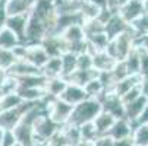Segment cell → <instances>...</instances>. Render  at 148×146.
Instances as JSON below:
<instances>
[{
    "instance_id": "obj_1",
    "label": "cell",
    "mask_w": 148,
    "mask_h": 146,
    "mask_svg": "<svg viewBox=\"0 0 148 146\" xmlns=\"http://www.w3.org/2000/svg\"><path fill=\"white\" fill-rule=\"evenodd\" d=\"M101 113H103L101 99L87 98L85 101H82L81 104L73 107L71 123L76 124V126H82L85 123H92Z\"/></svg>"
},
{
    "instance_id": "obj_2",
    "label": "cell",
    "mask_w": 148,
    "mask_h": 146,
    "mask_svg": "<svg viewBox=\"0 0 148 146\" xmlns=\"http://www.w3.org/2000/svg\"><path fill=\"white\" fill-rule=\"evenodd\" d=\"M136 39H138L136 35L132 32V29H129V31L120 34L119 37L110 39L109 47L106 51L117 61H123L129 56V53L136 47Z\"/></svg>"
},
{
    "instance_id": "obj_3",
    "label": "cell",
    "mask_w": 148,
    "mask_h": 146,
    "mask_svg": "<svg viewBox=\"0 0 148 146\" xmlns=\"http://www.w3.org/2000/svg\"><path fill=\"white\" fill-rule=\"evenodd\" d=\"M72 113H73V105L68 104L66 101H63L60 98H56V99L47 98V115L54 123H57L60 127L71 123Z\"/></svg>"
},
{
    "instance_id": "obj_4",
    "label": "cell",
    "mask_w": 148,
    "mask_h": 146,
    "mask_svg": "<svg viewBox=\"0 0 148 146\" xmlns=\"http://www.w3.org/2000/svg\"><path fill=\"white\" fill-rule=\"evenodd\" d=\"M49 31H50V26L44 20H41L40 18L29 13L24 44H41L49 35Z\"/></svg>"
},
{
    "instance_id": "obj_5",
    "label": "cell",
    "mask_w": 148,
    "mask_h": 146,
    "mask_svg": "<svg viewBox=\"0 0 148 146\" xmlns=\"http://www.w3.org/2000/svg\"><path fill=\"white\" fill-rule=\"evenodd\" d=\"M32 129H34V134H35V140H41V142H47L59 129L60 126L57 123H54L47 113L46 114H41L37 117V120L32 124Z\"/></svg>"
},
{
    "instance_id": "obj_6",
    "label": "cell",
    "mask_w": 148,
    "mask_h": 146,
    "mask_svg": "<svg viewBox=\"0 0 148 146\" xmlns=\"http://www.w3.org/2000/svg\"><path fill=\"white\" fill-rule=\"evenodd\" d=\"M50 56L44 50L41 44H24V58L37 69L43 70V67L47 65Z\"/></svg>"
},
{
    "instance_id": "obj_7",
    "label": "cell",
    "mask_w": 148,
    "mask_h": 146,
    "mask_svg": "<svg viewBox=\"0 0 148 146\" xmlns=\"http://www.w3.org/2000/svg\"><path fill=\"white\" fill-rule=\"evenodd\" d=\"M103 111L117 118H125V104L120 96L114 95L113 92H107L101 98Z\"/></svg>"
},
{
    "instance_id": "obj_8",
    "label": "cell",
    "mask_w": 148,
    "mask_h": 146,
    "mask_svg": "<svg viewBox=\"0 0 148 146\" xmlns=\"http://www.w3.org/2000/svg\"><path fill=\"white\" fill-rule=\"evenodd\" d=\"M145 13H147V6H145V3L139 2V0H129L119 12V15L129 25L134 22V20H136L138 18H141L142 15H145Z\"/></svg>"
},
{
    "instance_id": "obj_9",
    "label": "cell",
    "mask_w": 148,
    "mask_h": 146,
    "mask_svg": "<svg viewBox=\"0 0 148 146\" xmlns=\"http://www.w3.org/2000/svg\"><path fill=\"white\" fill-rule=\"evenodd\" d=\"M134 123L129 121L128 118H117L113 124V127L109 133V137H112L113 140H123V139H131L132 133H134Z\"/></svg>"
},
{
    "instance_id": "obj_10",
    "label": "cell",
    "mask_w": 148,
    "mask_h": 146,
    "mask_svg": "<svg viewBox=\"0 0 148 146\" xmlns=\"http://www.w3.org/2000/svg\"><path fill=\"white\" fill-rule=\"evenodd\" d=\"M117 60L113 58L107 51H97L92 53V65L97 73H109L116 66Z\"/></svg>"
},
{
    "instance_id": "obj_11",
    "label": "cell",
    "mask_w": 148,
    "mask_h": 146,
    "mask_svg": "<svg viewBox=\"0 0 148 146\" xmlns=\"http://www.w3.org/2000/svg\"><path fill=\"white\" fill-rule=\"evenodd\" d=\"M129 29H131V25L119 13H113L107 22H106V34L110 37V39L119 37L120 34L129 31Z\"/></svg>"
},
{
    "instance_id": "obj_12",
    "label": "cell",
    "mask_w": 148,
    "mask_h": 146,
    "mask_svg": "<svg viewBox=\"0 0 148 146\" xmlns=\"http://www.w3.org/2000/svg\"><path fill=\"white\" fill-rule=\"evenodd\" d=\"M37 0H8L5 2V10L8 16L15 15H29Z\"/></svg>"
},
{
    "instance_id": "obj_13",
    "label": "cell",
    "mask_w": 148,
    "mask_h": 146,
    "mask_svg": "<svg viewBox=\"0 0 148 146\" xmlns=\"http://www.w3.org/2000/svg\"><path fill=\"white\" fill-rule=\"evenodd\" d=\"M18 143L24 145V146H32L35 143V134H34V129H32V124L21 120V123L12 130Z\"/></svg>"
},
{
    "instance_id": "obj_14",
    "label": "cell",
    "mask_w": 148,
    "mask_h": 146,
    "mask_svg": "<svg viewBox=\"0 0 148 146\" xmlns=\"http://www.w3.org/2000/svg\"><path fill=\"white\" fill-rule=\"evenodd\" d=\"M24 115V108L22 105L13 108V110H6L0 113V127L3 130H13L22 120Z\"/></svg>"
},
{
    "instance_id": "obj_15",
    "label": "cell",
    "mask_w": 148,
    "mask_h": 146,
    "mask_svg": "<svg viewBox=\"0 0 148 146\" xmlns=\"http://www.w3.org/2000/svg\"><path fill=\"white\" fill-rule=\"evenodd\" d=\"M29 15H15V16H8L6 19V28L10 29L18 38L24 43L25 32H27V25H28Z\"/></svg>"
},
{
    "instance_id": "obj_16",
    "label": "cell",
    "mask_w": 148,
    "mask_h": 146,
    "mask_svg": "<svg viewBox=\"0 0 148 146\" xmlns=\"http://www.w3.org/2000/svg\"><path fill=\"white\" fill-rule=\"evenodd\" d=\"M40 73H43V70L37 69L35 66L28 63L27 60H18L16 63L8 70V75L10 77H15V79H21V77H25V76H32V75H40Z\"/></svg>"
},
{
    "instance_id": "obj_17",
    "label": "cell",
    "mask_w": 148,
    "mask_h": 146,
    "mask_svg": "<svg viewBox=\"0 0 148 146\" xmlns=\"http://www.w3.org/2000/svg\"><path fill=\"white\" fill-rule=\"evenodd\" d=\"M60 37L63 39V43L66 44V48H69V47H72L75 44L84 43V41L87 39L82 25H72V26H69L68 29H65V31L60 34Z\"/></svg>"
},
{
    "instance_id": "obj_18",
    "label": "cell",
    "mask_w": 148,
    "mask_h": 146,
    "mask_svg": "<svg viewBox=\"0 0 148 146\" xmlns=\"http://www.w3.org/2000/svg\"><path fill=\"white\" fill-rule=\"evenodd\" d=\"M88 96H87V92L85 89H84L82 86H78L75 85V83H69L68 88L65 89V92L62 94L60 99L66 101L68 104H71V105H78V104H81L82 101H85Z\"/></svg>"
},
{
    "instance_id": "obj_19",
    "label": "cell",
    "mask_w": 148,
    "mask_h": 146,
    "mask_svg": "<svg viewBox=\"0 0 148 146\" xmlns=\"http://www.w3.org/2000/svg\"><path fill=\"white\" fill-rule=\"evenodd\" d=\"M69 82L68 79L65 77H53V79H47L46 82V94H47V98H51V99H56V98H60L62 94L65 92V89L68 88Z\"/></svg>"
},
{
    "instance_id": "obj_20",
    "label": "cell",
    "mask_w": 148,
    "mask_h": 146,
    "mask_svg": "<svg viewBox=\"0 0 148 146\" xmlns=\"http://www.w3.org/2000/svg\"><path fill=\"white\" fill-rule=\"evenodd\" d=\"M148 105V98L141 95L139 98H136L135 101L129 102L125 105V117L128 118L129 121L135 123L136 118L141 115V113L144 111V108Z\"/></svg>"
},
{
    "instance_id": "obj_21",
    "label": "cell",
    "mask_w": 148,
    "mask_h": 146,
    "mask_svg": "<svg viewBox=\"0 0 148 146\" xmlns=\"http://www.w3.org/2000/svg\"><path fill=\"white\" fill-rule=\"evenodd\" d=\"M139 83H141V77H139V76H129V77H126V79H123V80L114 83L113 88H112L109 92H113L114 95L123 98L131 89H134L135 86H138Z\"/></svg>"
},
{
    "instance_id": "obj_22",
    "label": "cell",
    "mask_w": 148,
    "mask_h": 146,
    "mask_svg": "<svg viewBox=\"0 0 148 146\" xmlns=\"http://www.w3.org/2000/svg\"><path fill=\"white\" fill-rule=\"evenodd\" d=\"M114 121H116V118H114L113 115H110V114H107V113L103 111V113L94 120V126H95V129H97L98 136H100V137L109 136V133H110V130H112V127H113Z\"/></svg>"
},
{
    "instance_id": "obj_23",
    "label": "cell",
    "mask_w": 148,
    "mask_h": 146,
    "mask_svg": "<svg viewBox=\"0 0 148 146\" xmlns=\"http://www.w3.org/2000/svg\"><path fill=\"white\" fill-rule=\"evenodd\" d=\"M24 102H38L47 99V94L44 88H19L16 91Z\"/></svg>"
},
{
    "instance_id": "obj_24",
    "label": "cell",
    "mask_w": 148,
    "mask_h": 146,
    "mask_svg": "<svg viewBox=\"0 0 148 146\" xmlns=\"http://www.w3.org/2000/svg\"><path fill=\"white\" fill-rule=\"evenodd\" d=\"M87 43H88V47H90V53L106 51L109 47V43H110V37L106 32L95 34V35L87 37Z\"/></svg>"
},
{
    "instance_id": "obj_25",
    "label": "cell",
    "mask_w": 148,
    "mask_h": 146,
    "mask_svg": "<svg viewBox=\"0 0 148 146\" xmlns=\"http://www.w3.org/2000/svg\"><path fill=\"white\" fill-rule=\"evenodd\" d=\"M43 75L47 79L53 77H63V65H62V56L50 57L47 65L43 67Z\"/></svg>"
},
{
    "instance_id": "obj_26",
    "label": "cell",
    "mask_w": 148,
    "mask_h": 146,
    "mask_svg": "<svg viewBox=\"0 0 148 146\" xmlns=\"http://www.w3.org/2000/svg\"><path fill=\"white\" fill-rule=\"evenodd\" d=\"M84 89H85L88 98H97V99H101L106 94H107V88H106V85L101 82V79H100L98 76L94 77L92 80H90L87 85L84 86Z\"/></svg>"
},
{
    "instance_id": "obj_27",
    "label": "cell",
    "mask_w": 148,
    "mask_h": 146,
    "mask_svg": "<svg viewBox=\"0 0 148 146\" xmlns=\"http://www.w3.org/2000/svg\"><path fill=\"white\" fill-rule=\"evenodd\" d=\"M24 44L22 41L18 38V35H15L10 29H8L6 26L0 29V48L5 50H15L18 45Z\"/></svg>"
},
{
    "instance_id": "obj_28",
    "label": "cell",
    "mask_w": 148,
    "mask_h": 146,
    "mask_svg": "<svg viewBox=\"0 0 148 146\" xmlns=\"http://www.w3.org/2000/svg\"><path fill=\"white\" fill-rule=\"evenodd\" d=\"M123 61H125L126 67H128V72H129L131 76H139V70H141V50L138 47H135Z\"/></svg>"
},
{
    "instance_id": "obj_29",
    "label": "cell",
    "mask_w": 148,
    "mask_h": 146,
    "mask_svg": "<svg viewBox=\"0 0 148 146\" xmlns=\"http://www.w3.org/2000/svg\"><path fill=\"white\" fill-rule=\"evenodd\" d=\"M62 65H63V77L68 79L78 70V56L73 53H63L62 54Z\"/></svg>"
},
{
    "instance_id": "obj_30",
    "label": "cell",
    "mask_w": 148,
    "mask_h": 146,
    "mask_svg": "<svg viewBox=\"0 0 148 146\" xmlns=\"http://www.w3.org/2000/svg\"><path fill=\"white\" fill-rule=\"evenodd\" d=\"M97 76H98V73L95 70H76L73 75H71L68 77V82L69 83H75V85L84 88L90 80H92Z\"/></svg>"
},
{
    "instance_id": "obj_31",
    "label": "cell",
    "mask_w": 148,
    "mask_h": 146,
    "mask_svg": "<svg viewBox=\"0 0 148 146\" xmlns=\"http://www.w3.org/2000/svg\"><path fill=\"white\" fill-rule=\"evenodd\" d=\"M82 26H84L85 37H91V35H95V34L106 32V24L101 22L98 18L97 19H91V20H85V22L82 24Z\"/></svg>"
},
{
    "instance_id": "obj_32",
    "label": "cell",
    "mask_w": 148,
    "mask_h": 146,
    "mask_svg": "<svg viewBox=\"0 0 148 146\" xmlns=\"http://www.w3.org/2000/svg\"><path fill=\"white\" fill-rule=\"evenodd\" d=\"M131 29L136 35V38L148 35V13H145L141 18H138L136 20H134L131 24Z\"/></svg>"
},
{
    "instance_id": "obj_33",
    "label": "cell",
    "mask_w": 148,
    "mask_h": 146,
    "mask_svg": "<svg viewBox=\"0 0 148 146\" xmlns=\"http://www.w3.org/2000/svg\"><path fill=\"white\" fill-rule=\"evenodd\" d=\"M63 132L66 134L69 146H76L81 142V130H79V126H76V124L68 123L66 126H63Z\"/></svg>"
},
{
    "instance_id": "obj_34",
    "label": "cell",
    "mask_w": 148,
    "mask_h": 146,
    "mask_svg": "<svg viewBox=\"0 0 148 146\" xmlns=\"http://www.w3.org/2000/svg\"><path fill=\"white\" fill-rule=\"evenodd\" d=\"M16 61H18V57H16L13 50L0 48V69H3V70L8 72Z\"/></svg>"
},
{
    "instance_id": "obj_35",
    "label": "cell",
    "mask_w": 148,
    "mask_h": 146,
    "mask_svg": "<svg viewBox=\"0 0 148 146\" xmlns=\"http://www.w3.org/2000/svg\"><path fill=\"white\" fill-rule=\"evenodd\" d=\"M103 9L97 7L95 5H92L91 2H87V3H82L81 6V15H82V19L84 22L85 20H91V19H97L100 16Z\"/></svg>"
},
{
    "instance_id": "obj_36",
    "label": "cell",
    "mask_w": 148,
    "mask_h": 146,
    "mask_svg": "<svg viewBox=\"0 0 148 146\" xmlns=\"http://www.w3.org/2000/svg\"><path fill=\"white\" fill-rule=\"evenodd\" d=\"M129 72H128V67H126L125 65V61H117L116 66L113 67V70L110 72V77H112V82H113V85L126 77H129Z\"/></svg>"
},
{
    "instance_id": "obj_37",
    "label": "cell",
    "mask_w": 148,
    "mask_h": 146,
    "mask_svg": "<svg viewBox=\"0 0 148 146\" xmlns=\"http://www.w3.org/2000/svg\"><path fill=\"white\" fill-rule=\"evenodd\" d=\"M134 145L148 146V126H135L132 133Z\"/></svg>"
},
{
    "instance_id": "obj_38",
    "label": "cell",
    "mask_w": 148,
    "mask_h": 146,
    "mask_svg": "<svg viewBox=\"0 0 148 146\" xmlns=\"http://www.w3.org/2000/svg\"><path fill=\"white\" fill-rule=\"evenodd\" d=\"M81 130V140H88V142H95L100 136L97 133V129L94 126V121L92 123H85L79 126Z\"/></svg>"
},
{
    "instance_id": "obj_39",
    "label": "cell",
    "mask_w": 148,
    "mask_h": 146,
    "mask_svg": "<svg viewBox=\"0 0 148 146\" xmlns=\"http://www.w3.org/2000/svg\"><path fill=\"white\" fill-rule=\"evenodd\" d=\"M78 70H94L92 53L87 51L78 56Z\"/></svg>"
},
{
    "instance_id": "obj_40",
    "label": "cell",
    "mask_w": 148,
    "mask_h": 146,
    "mask_svg": "<svg viewBox=\"0 0 148 146\" xmlns=\"http://www.w3.org/2000/svg\"><path fill=\"white\" fill-rule=\"evenodd\" d=\"M49 146H69V142L66 139V134L63 132V127H60L49 140H47Z\"/></svg>"
},
{
    "instance_id": "obj_41",
    "label": "cell",
    "mask_w": 148,
    "mask_h": 146,
    "mask_svg": "<svg viewBox=\"0 0 148 146\" xmlns=\"http://www.w3.org/2000/svg\"><path fill=\"white\" fill-rule=\"evenodd\" d=\"M129 0H107V9L113 13H119L120 9L128 3Z\"/></svg>"
},
{
    "instance_id": "obj_42",
    "label": "cell",
    "mask_w": 148,
    "mask_h": 146,
    "mask_svg": "<svg viewBox=\"0 0 148 146\" xmlns=\"http://www.w3.org/2000/svg\"><path fill=\"white\" fill-rule=\"evenodd\" d=\"M139 77L148 79V54L141 51V70H139Z\"/></svg>"
},
{
    "instance_id": "obj_43",
    "label": "cell",
    "mask_w": 148,
    "mask_h": 146,
    "mask_svg": "<svg viewBox=\"0 0 148 146\" xmlns=\"http://www.w3.org/2000/svg\"><path fill=\"white\" fill-rule=\"evenodd\" d=\"M18 143L15 134L12 130H6L5 132V136H3V142H2V146H15Z\"/></svg>"
},
{
    "instance_id": "obj_44",
    "label": "cell",
    "mask_w": 148,
    "mask_h": 146,
    "mask_svg": "<svg viewBox=\"0 0 148 146\" xmlns=\"http://www.w3.org/2000/svg\"><path fill=\"white\" fill-rule=\"evenodd\" d=\"M134 126H148V105L144 108L141 115L136 118V121L134 123Z\"/></svg>"
},
{
    "instance_id": "obj_45",
    "label": "cell",
    "mask_w": 148,
    "mask_h": 146,
    "mask_svg": "<svg viewBox=\"0 0 148 146\" xmlns=\"http://www.w3.org/2000/svg\"><path fill=\"white\" fill-rule=\"evenodd\" d=\"M136 47H138L142 53L148 54V35L141 37V38H138V39H136Z\"/></svg>"
},
{
    "instance_id": "obj_46",
    "label": "cell",
    "mask_w": 148,
    "mask_h": 146,
    "mask_svg": "<svg viewBox=\"0 0 148 146\" xmlns=\"http://www.w3.org/2000/svg\"><path fill=\"white\" fill-rule=\"evenodd\" d=\"M95 146H114V140L109 136H103L95 140Z\"/></svg>"
},
{
    "instance_id": "obj_47",
    "label": "cell",
    "mask_w": 148,
    "mask_h": 146,
    "mask_svg": "<svg viewBox=\"0 0 148 146\" xmlns=\"http://www.w3.org/2000/svg\"><path fill=\"white\" fill-rule=\"evenodd\" d=\"M6 19H8V13L5 10V2H0V29L5 28Z\"/></svg>"
},
{
    "instance_id": "obj_48",
    "label": "cell",
    "mask_w": 148,
    "mask_h": 146,
    "mask_svg": "<svg viewBox=\"0 0 148 146\" xmlns=\"http://www.w3.org/2000/svg\"><path fill=\"white\" fill-rule=\"evenodd\" d=\"M114 146H134V140L131 139H123V140H114Z\"/></svg>"
},
{
    "instance_id": "obj_49",
    "label": "cell",
    "mask_w": 148,
    "mask_h": 146,
    "mask_svg": "<svg viewBox=\"0 0 148 146\" xmlns=\"http://www.w3.org/2000/svg\"><path fill=\"white\" fill-rule=\"evenodd\" d=\"M141 91H142V95L148 98V79L141 77Z\"/></svg>"
},
{
    "instance_id": "obj_50",
    "label": "cell",
    "mask_w": 148,
    "mask_h": 146,
    "mask_svg": "<svg viewBox=\"0 0 148 146\" xmlns=\"http://www.w3.org/2000/svg\"><path fill=\"white\" fill-rule=\"evenodd\" d=\"M90 2L92 5H95L97 7H100V9H106V7H107V0H90Z\"/></svg>"
},
{
    "instance_id": "obj_51",
    "label": "cell",
    "mask_w": 148,
    "mask_h": 146,
    "mask_svg": "<svg viewBox=\"0 0 148 146\" xmlns=\"http://www.w3.org/2000/svg\"><path fill=\"white\" fill-rule=\"evenodd\" d=\"M8 77H9L8 72L3 70V69H0V86H3V85H5V82L8 80Z\"/></svg>"
},
{
    "instance_id": "obj_52",
    "label": "cell",
    "mask_w": 148,
    "mask_h": 146,
    "mask_svg": "<svg viewBox=\"0 0 148 146\" xmlns=\"http://www.w3.org/2000/svg\"><path fill=\"white\" fill-rule=\"evenodd\" d=\"M76 146H95V142H88V140H81Z\"/></svg>"
},
{
    "instance_id": "obj_53",
    "label": "cell",
    "mask_w": 148,
    "mask_h": 146,
    "mask_svg": "<svg viewBox=\"0 0 148 146\" xmlns=\"http://www.w3.org/2000/svg\"><path fill=\"white\" fill-rule=\"evenodd\" d=\"M5 132H6V130H3L2 127H0V146H2V142H3V136H5Z\"/></svg>"
},
{
    "instance_id": "obj_54",
    "label": "cell",
    "mask_w": 148,
    "mask_h": 146,
    "mask_svg": "<svg viewBox=\"0 0 148 146\" xmlns=\"http://www.w3.org/2000/svg\"><path fill=\"white\" fill-rule=\"evenodd\" d=\"M6 92H5V89H3V86H0V99H2V96L5 95Z\"/></svg>"
},
{
    "instance_id": "obj_55",
    "label": "cell",
    "mask_w": 148,
    "mask_h": 146,
    "mask_svg": "<svg viewBox=\"0 0 148 146\" xmlns=\"http://www.w3.org/2000/svg\"><path fill=\"white\" fill-rule=\"evenodd\" d=\"M79 3H87V2H90V0H78Z\"/></svg>"
},
{
    "instance_id": "obj_56",
    "label": "cell",
    "mask_w": 148,
    "mask_h": 146,
    "mask_svg": "<svg viewBox=\"0 0 148 146\" xmlns=\"http://www.w3.org/2000/svg\"><path fill=\"white\" fill-rule=\"evenodd\" d=\"M15 146H24V145H21V143H16V145H15Z\"/></svg>"
},
{
    "instance_id": "obj_57",
    "label": "cell",
    "mask_w": 148,
    "mask_h": 146,
    "mask_svg": "<svg viewBox=\"0 0 148 146\" xmlns=\"http://www.w3.org/2000/svg\"><path fill=\"white\" fill-rule=\"evenodd\" d=\"M139 2H142V3H147V0H139Z\"/></svg>"
},
{
    "instance_id": "obj_58",
    "label": "cell",
    "mask_w": 148,
    "mask_h": 146,
    "mask_svg": "<svg viewBox=\"0 0 148 146\" xmlns=\"http://www.w3.org/2000/svg\"><path fill=\"white\" fill-rule=\"evenodd\" d=\"M145 6H147V9H148V0H147V3H145Z\"/></svg>"
},
{
    "instance_id": "obj_59",
    "label": "cell",
    "mask_w": 148,
    "mask_h": 146,
    "mask_svg": "<svg viewBox=\"0 0 148 146\" xmlns=\"http://www.w3.org/2000/svg\"><path fill=\"white\" fill-rule=\"evenodd\" d=\"M147 13H148V9H147Z\"/></svg>"
},
{
    "instance_id": "obj_60",
    "label": "cell",
    "mask_w": 148,
    "mask_h": 146,
    "mask_svg": "<svg viewBox=\"0 0 148 146\" xmlns=\"http://www.w3.org/2000/svg\"><path fill=\"white\" fill-rule=\"evenodd\" d=\"M134 146H138V145H134Z\"/></svg>"
}]
</instances>
